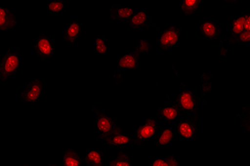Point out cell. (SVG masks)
<instances>
[{"label": "cell", "mask_w": 250, "mask_h": 166, "mask_svg": "<svg viewBox=\"0 0 250 166\" xmlns=\"http://www.w3.org/2000/svg\"><path fill=\"white\" fill-rule=\"evenodd\" d=\"M125 23L129 28L138 30L149 29L154 25L152 17L148 10L138 11Z\"/></svg>", "instance_id": "cell-12"}, {"label": "cell", "mask_w": 250, "mask_h": 166, "mask_svg": "<svg viewBox=\"0 0 250 166\" xmlns=\"http://www.w3.org/2000/svg\"><path fill=\"white\" fill-rule=\"evenodd\" d=\"M150 166H180L175 156H160L151 161Z\"/></svg>", "instance_id": "cell-25"}, {"label": "cell", "mask_w": 250, "mask_h": 166, "mask_svg": "<svg viewBox=\"0 0 250 166\" xmlns=\"http://www.w3.org/2000/svg\"><path fill=\"white\" fill-rule=\"evenodd\" d=\"M176 131L175 125L168 124L161 129L159 133L155 138V145L156 147H162L172 145L176 140Z\"/></svg>", "instance_id": "cell-15"}, {"label": "cell", "mask_w": 250, "mask_h": 166, "mask_svg": "<svg viewBox=\"0 0 250 166\" xmlns=\"http://www.w3.org/2000/svg\"><path fill=\"white\" fill-rule=\"evenodd\" d=\"M62 161L63 166H82L83 159L79 152L76 149H68L62 155Z\"/></svg>", "instance_id": "cell-19"}, {"label": "cell", "mask_w": 250, "mask_h": 166, "mask_svg": "<svg viewBox=\"0 0 250 166\" xmlns=\"http://www.w3.org/2000/svg\"><path fill=\"white\" fill-rule=\"evenodd\" d=\"M47 166H57L54 165V164H48V165H47Z\"/></svg>", "instance_id": "cell-29"}, {"label": "cell", "mask_w": 250, "mask_h": 166, "mask_svg": "<svg viewBox=\"0 0 250 166\" xmlns=\"http://www.w3.org/2000/svg\"><path fill=\"white\" fill-rule=\"evenodd\" d=\"M44 91V83L39 78H33L26 82L23 90L20 93L21 104H39Z\"/></svg>", "instance_id": "cell-6"}, {"label": "cell", "mask_w": 250, "mask_h": 166, "mask_svg": "<svg viewBox=\"0 0 250 166\" xmlns=\"http://www.w3.org/2000/svg\"><path fill=\"white\" fill-rule=\"evenodd\" d=\"M135 9L129 5H111L109 6L110 19L113 21L126 22L135 13Z\"/></svg>", "instance_id": "cell-16"}, {"label": "cell", "mask_w": 250, "mask_h": 166, "mask_svg": "<svg viewBox=\"0 0 250 166\" xmlns=\"http://www.w3.org/2000/svg\"><path fill=\"white\" fill-rule=\"evenodd\" d=\"M238 44L243 46L250 45V31H244L234 40L232 45Z\"/></svg>", "instance_id": "cell-27"}, {"label": "cell", "mask_w": 250, "mask_h": 166, "mask_svg": "<svg viewBox=\"0 0 250 166\" xmlns=\"http://www.w3.org/2000/svg\"><path fill=\"white\" fill-rule=\"evenodd\" d=\"M123 132H117L110 135L104 136L100 134L95 137V140H102L109 145V146L116 149L122 148L124 145H140L141 144L137 140H133L129 136H125L122 134Z\"/></svg>", "instance_id": "cell-11"}, {"label": "cell", "mask_w": 250, "mask_h": 166, "mask_svg": "<svg viewBox=\"0 0 250 166\" xmlns=\"http://www.w3.org/2000/svg\"><path fill=\"white\" fill-rule=\"evenodd\" d=\"M213 87L211 75L202 73L200 75V91L203 96L209 95Z\"/></svg>", "instance_id": "cell-24"}, {"label": "cell", "mask_w": 250, "mask_h": 166, "mask_svg": "<svg viewBox=\"0 0 250 166\" xmlns=\"http://www.w3.org/2000/svg\"><path fill=\"white\" fill-rule=\"evenodd\" d=\"M198 119L190 116L178 121L174 125L177 135L184 140H198L200 138V131L198 127Z\"/></svg>", "instance_id": "cell-7"}, {"label": "cell", "mask_w": 250, "mask_h": 166, "mask_svg": "<svg viewBox=\"0 0 250 166\" xmlns=\"http://www.w3.org/2000/svg\"><path fill=\"white\" fill-rule=\"evenodd\" d=\"M201 35L208 40L220 39L222 28L220 23L215 20H203L199 24Z\"/></svg>", "instance_id": "cell-13"}, {"label": "cell", "mask_w": 250, "mask_h": 166, "mask_svg": "<svg viewBox=\"0 0 250 166\" xmlns=\"http://www.w3.org/2000/svg\"><path fill=\"white\" fill-rule=\"evenodd\" d=\"M20 56L19 51L9 49L0 62V77L2 82L10 79L20 71Z\"/></svg>", "instance_id": "cell-4"}, {"label": "cell", "mask_w": 250, "mask_h": 166, "mask_svg": "<svg viewBox=\"0 0 250 166\" xmlns=\"http://www.w3.org/2000/svg\"><path fill=\"white\" fill-rule=\"evenodd\" d=\"M153 50V46L149 40L141 38L137 42V46L132 52H128L122 56L118 60L116 71L114 72L113 78L116 84L120 85L125 77L126 69L138 70L140 69L138 60L141 56L146 55Z\"/></svg>", "instance_id": "cell-1"}, {"label": "cell", "mask_w": 250, "mask_h": 166, "mask_svg": "<svg viewBox=\"0 0 250 166\" xmlns=\"http://www.w3.org/2000/svg\"><path fill=\"white\" fill-rule=\"evenodd\" d=\"M161 121L156 117H149L145 121L144 124L137 125L135 129V140L142 146H145V143L155 140L161 129Z\"/></svg>", "instance_id": "cell-5"}, {"label": "cell", "mask_w": 250, "mask_h": 166, "mask_svg": "<svg viewBox=\"0 0 250 166\" xmlns=\"http://www.w3.org/2000/svg\"><path fill=\"white\" fill-rule=\"evenodd\" d=\"M249 87H250V83H249Z\"/></svg>", "instance_id": "cell-31"}, {"label": "cell", "mask_w": 250, "mask_h": 166, "mask_svg": "<svg viewBox=\"0 0 250 166\" xmlns=\"http://www.w3.org/2000/svg\"><path fill=\"white\" fill-rule=\"evenodd\" d=\"M32 49L35 55L43 61L50 60L55 55V42L43 30L36 38Z\"/></svg>", "instance_id": "cell-8"}, {"label": "cell", "mask_w": 250, "mask_h": 166, "mask_svg": "<svg viewBox=\"0 0 250 166\" xmlns=\"http://www.w3.org/2000/svg\"><path fill=\"white\" fill-rule=\"evenodd\" d=\"M104 156L101 150H88L84 153L83 164L87 166H105Z\"/></svg>", "instance_id": "cell-18"}, {"label": "cell", "mask_w": 250, "mask_h": 166, "mask_svg": "<svg viewBox=\"0 0 250 166\" xmlns=\"http://www.w3.org/2000/svg\"><path fill=\"white\" fill-rule=\"evenodd\" d=\"M182 36V29L176 25L167 27L161 33L156 40V44L164 50L173 48L177 46Z\"/></svg>", "instance_id": "cell-9"}, {"label": "cell", "mask_w": 250, "mask_h": 166, "mask_svg": "<svg viewBox=\"0 0 250 166\" xmlns=\"http://www.w3.org/2000/svg\"><path fill=\"white\" fill-rule=\"evenodd\" d=\"M245 31H250V12L248 13L246 21H245Z\"/></svg>", "instance_id": "cell-28"}, {"label": "cell", "mask_w": 250, "mask_h": 166, "mask_svg": "<svg viewBox=\"0 0 250 166\" xmlns=\"http://www.w3.org/2000/svg\"><path fill=\"white\" fill-rule=\"evenodd\" d=\"M19 165H20V166H29L28 165H24V164H21V163H19Z\"/></svg>", "instance_id": "cell-30"}, {"label": "cell", "mask_w": 250, "mask_h": 166, "mask_svg": "<svg viewBox=\"0 0 250 166\" xmlns=\"http://www.w3.org/2000/svg\"><path fill=\"white\" fill-rule=\"evenodd\" d=\"M109 46L103 35L98 36L95 42V53L97 55H106L108 53Z\"/></svg>", "instance_id": "cell-26"}, {"label": "cell", "mask_w": 250, "mask_h": 166, "mask_svg": "<svg viewBox=\"0 0 250 166\" xmlns=\"http://www.w3.org/2000/svg\"><path fill=\"white\" fill-rule=\"evenodd\" d=\"M184 111L175 104L166 105L155 110V116L160 121L175 125L181 120Z\"/></svg>", "instance_id": "cell-10"}, {"label": "cell", "mask_w": 250, "mask_h": 166, "mask_svg": "<svg viewBox=\"0 0 250 166\" xmlns=\"http://www.w3.org/2000/svg\"><path fill=\"white\" fill-rule=\"evenodd\" d=\"M174 104L177 105L183 111H188L194 117L199 118L200 108L202 105L205 104V100L187 88L185 83L183 82Z\"/></svg>", "instance_id": "cell-2"}, {"label": "cell", "mask_w": 250, "mask_h": 166, "mask_svg": "<svg viewBox=\"0 0 250 166\" xmlns=\"http://www.w3.org/2000/svg\"><path fill=\"white\" fill-rule=\"evenodd\" d=\"M105 166H132L131 159L126 151L123 148L118 149L115 158L108 160Z\"/></svg>", "instance_id": "cell-21"}, {"label": "cell", "mask_w": 250, "mask_h": 166, "mask_svg": "<svg viewBox=\"0 0 250 166\" xmlns=\"http://www.w3.org/2000/svg\"><path fill=\"white\" fill-rule=\"evenodd\" d=\"M45 3V10L51 15H62L65 11L64 0H46Z\"/></svg>", "instance_id": "cell-22"}, {"label": "cell", "mask_w": 250, "mask_h": 166, "mask_svg": "<svg viewBox=\"0 0 250 166\" xmlns=\"http://www.w3.org/2000/svg\"><path fill=\"white\" fill-rule=\"evenodd\" d=\"M19 18L7 6L2 5L0 8V29L1 33L13 30L19 24Z\"/></svg>", "instance_id": "cell-14"}, {"label": "cell", "mask_w": 250, "mask_h": 166, "mask_svg": "<svg viewBox=\"0 0 250 166\" xmlns=\"http://www.w3.org/2000/svg\"><path fill=\"white\" fill-rule=\"evenodd\" d=\"M91 111L95 116V126L102 135H110L115 132H124V130L118 124L115 119L102 110L91 106Z\"/></svg>", "instance_id": "cell-3"}, {"label": "cell", "mask_w": 250, "mask_h": 166, "mask_svg": "<svg viewBox=\"0 0 250 166\" xmlns=\"http://www.w3.org/2000/svg\"><path fill=\"white\" fill-rule=\"evenodd\" d=\"M241 128L250 134V104L244 105L236 113Z\"/></svg>", "instance_id": "cell-20"}, {"label": "cell", "mask_w": 250, "mask_h": 166, "mask_svg": "<svg viewBox=\"0 0 250 166\" xmlns=\"http://www.w3.org/2000/svg\"><path fill=\"white\" fill-rule=\"evenodd\" d=\"M81 24L77 20H72L66 26L64 31V39L65 41L75 44L82 35Z\"/></svg>", "instance_id": "cell-17"}, {"label": "cell", "mask_w": 250, "mask_h": 166, "mask_svg": "<svg viewBox=\"0 0 250 166\" xmlns=\"http://www.w3.org/2000/svg\"><path fill=\"white\" fill-rule=\"evenodd\" d=\"M201 0H184L181 1L180 10L181 12L185 15L190 16L195 14L199 9L201 4L202 3Z\"/></svg>", "instance_id": "cell-23"}]
</instances>
